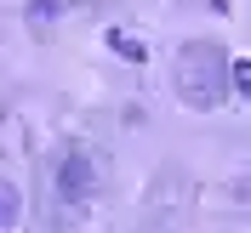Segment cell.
<instances>
[{"label": "cell", "instance_id": "5b68a950", "mask_svg": "<svg viewBox=\"0 0 251 233\" xmlns=\"http://www.w3.org/2000/svg\"><path fill=\"white\" fill-rule=\"evenodd\" d=\"M109 46L120 51L126 63H143V57H149V51H143V40H137V34H126V29H114V34H109Z\"/></svg>", "mask_w": 251, "mask_h": 233}, {"label": "cell", "instance_id": "7a4b0ae2", "mask_svg": "<svg viewBox=\"0 0 251 233\" xmlns=\"http://www.w3.org/2000/svg\"><path fill=\"white\" fill-rule=\"evenodd\" d=\"M57 176H63V193H75V199H86L92 193V159L80 154H63V165H57Z\"/></svg>", "mask_w": 251, "mask_h": 233}, {"label": "cell", "instance_id": "3957f363", "mask_svg": "<svg viewBox=\"0 0 251 233\" xmlns=\"http://www.w3.org/2000/svg\"><path fill=\"white\" fill-rule=\"evenodd\" d=\"M17 222H23V193H17L12 176H0V233L17 228Z\"/></svg>", "mask_w": 251, "mask_h": 233}, {"label": "cell", "instance_id": "6da1fadb", "mask_svg": "<svg viewBox=\"0 0 251 233\" xmlns=\"http://www.w3.org/2000/svg\"><path fill=\"white\" fill-rule=\"evenodd\" d=\"M172 85H177V103L183 108H217L223 97H228V63L211 40H188L177 51V68H172Z\"/></svg>", "mask_w": 251, "mask_h": 233}, {"label": "cell", "instance_id": "277c9868", "mask_svg": "<svg viewBox=\"0 0 251 233\" xmlns=\"http://www.w3.org/2000/svg\"><path fill=\"white\" fill-rule=\"evenodd\" d=\"M51 17H63V0H29V29H34V34L46 29Z\"/></svg>", "mask_w": 251, "mask_h": 233}, {"label": "cell", "instance_id": "8992f818", "mask_svg": "<svg viewBox=\"0 0 251 233\" xmlns=\"http://www.w3.org/2000/svg\"><path fill=\"white\" fill-rule=\"evenodd\" d=\"M228 85H234L240 97H251V63L240 57V63H228Z\"/></svg>", "mask_w": 251, "mask_h": 233}]
</instances>
